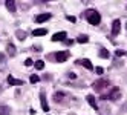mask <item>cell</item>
I'll use <instances>...</instances> for the list:
<instances>
[{"label":"cell","mask_w":127,"mask_h":115,"mask_svg":"<svg viewBox=\"0 0 127 115\" xmlns=\"http://www.w3.org/2000/svg\"><path fill=\"white\" fill-rule=\"evenodd\" d=\"M84 17H86V20L90 23V25H99V22H101V15H99V12L96 9H87L84 12Z\"/></svg>","instance_id":"1"},{"label":"cell","mask_w":127,"mask_h":115,"mask_svg":"<svg viewBox=\"0 0 127 115\" xmlns=\"http://www.w3.org/2000/svg\"><path fill=\"white\" fill-rule=\"evenodd\" d=\"M120 97H121V89L115 86V87H112V89H110V92H109V94L99 97V100H112V101H116V100H120Z\"/></svg>","instance_id":"2"},{"label":"cell","mask_w":127,"mask_h":115,"mask_svg":"<svg viewBox=\"0 0 127 115\" xmlns=\"http://www.w3.org/2000/svg\"><path fill=\"white\" fill-rule=\"evenodd\" d=\"M70 55L69 51H60V52H55V54H52V60L54 61H58V63H61V61H66Z\"/></svg>","instance_id":"3"},{"label":"cell","mask_w":127,"mask_h":115,"mask_svg":"<svg viewBox=\"0 0 127 115\" xmlns=\"http://www.w3.org/2000/svg\"><path fill=\"white\" fill-rule=\"evenodd\" d=\"M109 86H110V81H109V80H98V81H95V83H94V86H92V87H94L95 91L101 92L104 87H109Z\"/></svg>","instance_id":"4"},{"label":"cell","mask_w":127,"mask_h":115,"mask_svg":"<svg viewBox=\"0 0 127 115\" xmlns=\"http://www.w3.org/2000/svg\"><path fill=\"white\" fill-rule=\"evenodd\" d=\"M120 31H121V22L116 19L112 23V35H118V34H120Z\"/></svg>","instance_id":"5"},{"label":"cell","mask_w":127,"mask_h":115,"mask_svg":"<svg viewBox=\"0 0 127 115\" xmlns=\"http://www.w3.org/2000/svg\"><path fill=\"white\" fill-rule=\"evenodd\" d=\"M40 101H41V109L44 112H48L49 111V104L46 101V95H44V92H40Z\"/></svg>","instance_id":"6"},{"label":"cell","mask_w":127,"mask_h":115,"mask_svg":"<svg viewBox=\"0 0 127 115\" xmlns=\"http://www.w3.org/2000/svg\"><path fill=\"white\" fill-rule=\"evenodd\" d=\"M51 14H38V15H35V22H37V23H43V22H48L49 19H51Z\"/></svg>","instance_id":"7"},{"label":"cell","mask_w":127,"mask_h":115,"mask_svg":"<svg viewBox=\"0 0 127 115\" xmlns=\"http://www.w3.org/2000/svg\"><path fill=\"white\" fill-rule=\"evenodd\" d=\"M63 40H66V32L64 31L57 32V34L52 35V41H63Z\"/></svg>","instance_id":"8"},{"label":"cell","mask_w":127,"mask_h":115,"mask_svg":"<svg viewBox=\"0 0 127 115\" xmlns=\"http://www.w3.org/2000/svg\"><path fill=\"white\" fill-rule=\"evenodd\" d=\"M8 83L14 84V86H22L23 84V80H19V78H14L12 75H9V77H8Z\"/></svg>","instance_id":"9"},{"label":"cell","mask_w":127,"mask_h":115,"mask_svg":"<svg viewBox=\"0 0 127 115\" xmlns=\"http://www.w3.org/2000/svg\"><path fill=\"white\" fill-rule=\"evenodd\" d=\"M0 115H11V108L5 104H0Z\"/></svg>","instance_id":"10"},{"label":"cell","mask_w":127,"mask_h":115,"mask_svg":"<svg viewBox=\"0 0 127 115\" xmlns=\"http://www.w3.org/2000/svg\"><path fill=\"white\" fill-rule=\"evenodd\" d=\"M46 34H48V29H44V28L32 31V35H35V37H41V35H46Z\"/></svg>","instance_id":"11"},{"label":"cell","mask_w":127,"mask_h":115,"mask_svg":"<svg viewBox=\"0 0 127 115\" xmlns=\"http://www.w3.org/2000/svg\"><path fill=\"white\" fill-rule=\"evenodd\" d=\"M86 98H87V101H89V104H90V106H92V108H94V109H98V106H96V101H95V97H94V95H87V97H86Z\"/></svg>","instance_id":"12"},{"label":"cell","mask_w":127,"mask_h":115,"mask_svg":"<svg viewBox=\"0 0 127 115\" xmlns=\"http://www.w3.org/2000/svg\"><path fill=\"white\" fill-rule=\"evenodd\" d=\"M78 63H81V65H83V66H84L86 69H94L92 63H90V60H86V58H84V60H80Z\"/></svg>","instance_id":"13"},{"label":"cell","mask_w":127,"mask_h":115,"mask_svg":"<svg viewBox=\"0 0 127 115\" xmlns=\"http://www.w3.org/2000/svg\"><path fill=\"white\" fill-rule=\"evenodd\" d=\"M6 8H8V11L14 12V11H15V2H12V0H8V2H6Z\"/></svg>","instance_id":"14"},{"label":"cell","mask_w":127,"mask_h":115,"mask_svg":"<svg viewBox=\"0 0 127 115\" xmlns=\"http://www.w3.org/2000/svg\"><path fill=\"white\" fill-rule=\"evenodd\" d=\"M6 51H8V55H11V57H12V55L15 54V52H17L14 45H8V46H6Z\"/></svg>","instance_id":"15"},{"label":"cell","mask_w":127,"mask_h":115,"mask_svg":"<svg viewBox=\"0 0 127 115\" xmlns=\"http://www.w3.org/2000/svg\"><path fill=\"white\" fill-rule=\"evenodd\" d=\"M77 41H78V43H87V41H89V37H87V35H84V34H81V35H78Z\"/></svg>","instance_id":"16"},{"label":"cell","mask_w":127,"mask_h":115,"mask_svg":"<svg viewBox=\"0 0 127 115\" xmlns=\"http://www.w3.org/2000/svg\"><path fill=\"white\" fill-rule=\"evenodd\" d=\"M109 55H110V54H109L107 49H104V48L99 49V57H101V58H109Z\"/></svg>","instance_id":"17"},{"label":"cell","mask_w":127,"mask_h":115,"mask_svg":"<svg viewBox=\"0 0 127 115\" xmlns=\"http://www.w3.org/2000/svg\"><path fill=\"white\" fill-rule=\"evenodd\" d=\"M63 98H64V94H63V92H55V94H54V100H55V101H60Z\"/></svg>","instance_id":"18"},{"label":"cell","mask_w":127,"mask_h":115,"mask_svg":"<svg viewBox=\"0 0 127 115\" xmlns=\"http://www.w3.org/2000/svg\"><path fill=\"white\" fill-rule=\"evenodd\" d=\"M15 35H17V38H19V40H25V38H26V34H25L23 31H20V29L15 31Z\"/></svg>","instance_id":"19"},{"label":"cell","mask_w":127,"mask_h":115,"mask_svg":"<svg viewBox=\"0 0 127 115\" xmlns=\"http://www.w3.org/2000/svg\"><path fill=\"white\" fill-rule=\"evenodd\" d=\"M35 68H37L38 71H41V69L44 68V63H43L41 60H38V61H35Z\"/></svg>","instance_id":"20"},{"label":"cell","mask_w":127,"mask_h":115,"mask_svg":"<svg viewBox=\"0 0 127 115\" xmlns=\"http://www.w3.org/2000/svg\"><path fill=\"white\" fill-rule=\"evenodd\" d=\"M40 81V77L38 75H31V83L35 84V83H38Z\"/></svg>","instance_id":"21"},{"label":"cell","mask_w":127,"mask_h":115,"mask_svg":"<svg viewBox=\"0 0 127 115\" xmlns=\"http://www.w3.org/2000/svg\"><path fill=\"white\" fill-rule=\"evenodd\" d=\"M95 72H96L98 75H103V72H104V69H103L101 66H98V68H95Z\"/></svg>","instance_id":"22"},{"label":"cell","mask_w":127,"mask_h":115,"mask_svg":"<svg viewBox=\"0 0 127 115\" xmlns=\"http://www.w3.org/2000/svg\"><path fill=\"white\" fill-rule=\"evenodd\" d=\"M66 19H67L69 22H72V23H75V22H77V17H75V15H67Z\"/></svg>","instance_id":"23"},{"label":"cell","mask_w":127,"mask_h":115,"mask_svg":"<svg viewBox=\"0 0 127 115\" xmlns=\"http://www.w3.org/2000/svg\"><path fill=\"white\" fill-rule=\"evenodd\" d=\"M115 54H116L118 57H123V55H124V51H121V49H116V51H115Z\"/></svg>","instance_id":"24"},{"label":"cell","mask_w":127,"mask_h":115,"mask_svg":"<svg viewBox=\"0 0 127 115\" xmlns=\"http://www.w3.org/2000/svg\"><path fill=\"white\" fill-rule=\"evenodd\" d=\"M25 65H26V66H32V60H31V58H26Z\"/></svg>","instance_id":"25"},{"label":"cell","mask_w":127,"mask_h":115,"mask_svg":"<svg viewBox=\"0 0 127 115\" xmlns=\"http://www.w3.org/2000/svg\"><path fill=\"white\" fill-rule=\"evenodd\" d=\"M66 45H74V40H66Z\"/></svg>","instance_id":"26"},{"label":"cell","mask_w":127,"mask_h":115,"mask_svg":"<svg viewBox=\"0 0 127 115\" xmlns=\"http://www.w3.org/2000/svg\"><path fill=\"white\" fill-rule=\"evenodd\" d=\"M69 77H70V78H77V75H75L74 72H70V74H69Z\"/></svg>","instance_id":"27"},{"label":"cell","mask_w":127,"mask_h":115,"mask_svg":"<svg viewBox=\"0 0 127 115\" xmlns=\"http://www.w3.org/2000/svg\"><path fill=\"white\" fill-rule=\"evenodd\" d=\"M123 108H124V109H126V111H127V103H126V104H124V106H123Z\"/></svg>","instance_id":"28"}]
</instances>
